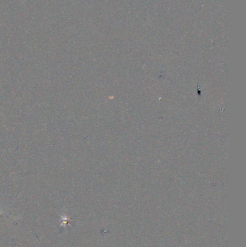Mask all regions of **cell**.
<instances>
[{
    "instance_id": "cell-1",
    "label": "cell",
    "mask_w": 246,
    "mask_h": 247,
    "mask_svg": "<svg viewBox=\"0 0 246 247\" xmlns=\"http://www.w3.org/2000/svg\"><path fill=\"white\" fill-rule=\"evenodd\" d=\"M62 220H63V223H61V225H60V227H59V228H61L62 226H64V228H65V226L66 225H66V224H69V223H70V221H71V220L68 218V217H66V216H62Z\"/></svg>"
}]
</instances>
